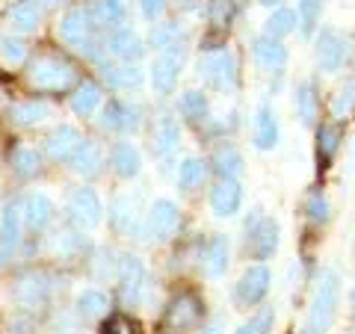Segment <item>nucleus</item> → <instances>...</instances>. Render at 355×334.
<instances>
[{
  "label": "nucleus",
  "mask_w": 355,
  "mask_h": 334,
  "mask_svg": "<svg viewBox=\"0 0 355 334\" xmlns=\"http://www.w3.org/2000/svg\"><path fill=\"white\" fill-rule=\"evenodd\" d=\"M110 51H113L119 60H125V62L139 60L142 57V39L133 30L121 27V30H116L113 36H110Z\"/></svg>",
  "instance_id": "obj_22"
},
{
  "label": "nucleus",
  "mask_w": 355,
  "mask_h": 334,
  "mask_svg": "<svg viewBox=\"0 0 355 334\" xmlns=\"http://www.w3.org/2000/svg\"><path fill=\"white\" fill-rule=\"evenodd\" d=\"M178 139H181V130H178V125L172 118H160L157 130H154V148H157L160 154H172L178 148Z\"/></svg>",
  "instance_id": "obj_32"
},
{
  "label": "nucleus",
  "mask_w": 355,
  "mask_h": 334,
  "mask_svg": "<svg viewBox=\"0 0 355 334\" xmlns=\"http://www.w3.org/2000/svg\"><path fill=\"white\" fill-rule=\"evenodd\" d=\"M80 146H83V137H80V130L71 128V125H60L48 139H44V148H48V154L53 160H71L74 151Z\"/></svg>",
  "instance_id": "obj_11"
},
{
  "label": "nucleus",
  "mask_w": 355,
  "mask_h": 334,
  "mask_svg": "<svg viewBox=\"0 0 355 334\" xmlns=\"http://www.w3.org/2000/svg\"><path fill=\"white\" fill-rule=\"evenodd\" d=\"M53 219V202L42 193H33L24 202V222L30 228H44Z\"/></svg>",
  "instance_id": "obj_23"
},
{
  "label": "nucleus",
  "mask_w": 355,
  "mask_h": 334,
  "mask_svg": "<svg viewBox=\"0 0 355 334\" xmlns=\"http://www.w3.org/2000/svg\"><path fill=\"white\" fill-rule=\"evenodd\" d=\"M338 299H340V278L335 270H326L317 278V290H314V302H311V317H308V326L314 334L326 331L335 322Z\"/></svg>",
  "instance_id": "obj_1"
},
{
  "label": "nucleus",
  "mask_w": 355,
  "mask_h": 334,
  "mask_svg": "<svg viewBox=\"0 0 355 334\" xmlns=\"http://www.w3.org/2000/svg\"><path fill=\"white\" fill-rule=\"evenodd\" d=\"M181 113L190 121H202L207 116V98H205V92H198V89L184 92L181 95Z\"/></svg>",
  "instance_id": "obj_36"
},
{
  "label": "nucleus",
  "mask_w": 355,
  "mask_h": 334,
  "mask_svg": "<svg viewBox=\"0 0 355 334\" xmlns=\"http://www.w3.org/2000/svg\"><path fill=\"white\" fill-rule=\"evenodd\" d=\"M216 169L222 177H237L243 172V157H240V151L237 148H219L216 151Z\"/></svg>",
  "instance_id": "obj_38"
},
{
  "label": "nucleus",
  "mask_w": 355,
  "mask_h": 334,
  "mask_svg": "<svg viewBox=\"0 0 355 334\" xmlns=\"http://www.w3.org/2000/svg\"><path fill=\"white\" fill-rule=\"evenodd\" d=\"M101 334H146L133 317H110Z\"/></svg>",
  "instance_id": "obj_41"
},
{
  "label": "nucleus",
  "mask_w": 355,
  "mask_h": 334,
  "mask_svg": "<svg viewBox=\"0 0 355 334\" xmlns=\"http://www.w3.org/2000/svg\"><path fill=\"white\" fill-rule=\"evenodd\" d=\"M139 6H142V15L148 21H157L166 9V0H139Z\"/></svg>",
  "instance_id": "obj_45"
},
{
  "label": "nucleus",
  "mask_w": 355,
  "mask_h": 334,
  "mask_svg": "<svg viewBox=\"0 0 355 334\" xmlns=\"http://www.w3.org/2000/svg\"><path fill=\"white\" fill-rule=\"evenodd\" d=\"M69 210H71V216H74V222L80 228H95L98 222H101V213H104L101 198H98V193L95 189H89V186L77 189V193L71 195Z\"/></svg>",
  "instance_id": "obj_7"
},
{
  "label": "nucleus",
  "mask_w": 355,
  "mask_h": 334,
  "mask_svg": "<svg viewBox=\"0 0 355 334\" xmlns=\"http://www.w3.org/2000/svg\"><path fill=\"white\" fill-rule=\"evenodd\" d=\"M48 6H60V3H65V0H44Z\"/></svg>",
  "instance_id": "obj_49"
},
{
  "label": "nucleus",
  "mask_w": 355,
  "mask_h": 334,
  "mask_svg": "<svg viewBox=\"0 0 355 334\" xmlns=\"http://www.w3.org/2000/svg\"><path fill=\"white\" fill-rule=\"evenodd\" d=\"M234 334H258V328H254V322H249V326H240Z\"/></svg>",
  "instance_id": "obj_47"
},
{
  "label": "nucleus",
  "mask_w": 355,
  "mask_h": 334,
  "mask_svg": "<svg viewBox=\"0 0 355 334\" xmlns=\"http://www.w3.org/2000/svg\"><path fill=\"white\" fill-rule=\"evenodd\" d=\"M113 166L121 177H137L142 169V160H139V151L130 146V142H119L113 148Z\"/></svg>",
  "instance_id": "obj_26"
},
{
  "label": "nucleus",
  "mask_w": 355,
  "mask_h": 334,
  "mask_svg": "<svg viewBox=\"0 0 355 334\" xmlns=\"http://www.w3.org/2000/svg\"><path fill=\"white\" fill-rule=\"evenodd\" d=\"M142 281H146V270H142V261L139 258H121L119 266V284H121V299L125 302H137L139 290H142Z\"/></svg>",
  "instance_id": "obj_14"
},
{
  "label": "nucleus",
  "mask_w": 355,
  "mask_h": 334,
  "mask_svg": "<svg viewBox=\"0 0 355 334\" xmlns=\"http://www.w3.org/2000/svg\"><path fill=\"white\" fill-rule=\"evenodd\" d=\"M12 169L21 175V177H30L42 169V157L36 148H27V146H18L12 151Z\"/></svg>",
  "instance_id": "obj_33"
},
{
  "label": "nucleus",
  "mask_w": 355,
  "mask_h": 334,
  "mask_svg": "<svg viewBox=\"0 0 355 334\" xmlns=\"http://www.w3.org/2000/svg\"><path fill=\"white\" fill-rule=\"evenodd\" d=\"M252 53H254V60H258L263 69H282V65L287 62V48L279 42V39H272V36H263L261 39H254V44H252Z\"/></svg>",
  "instance_id": "obj_18"
},
{
  "label": "nucleus",
  "mask_w": 355,
  "mask_h": 334,
  "mask_svg": "<svg viewBox=\"0 0 355 334\" xmlns=\"http://www.w3.org/2000/svg\"><path fill=\"white\" fill-rule=\"evenodd\" d=\"M263 6H279V3H284V0H261Z\"/></svg>",
  "instance_id": "obj_48"
},
{
  "label": "nucleus",
  "mask_w": 355,
  "mask_h": 334,
  "mask_svg": "<svg viewBox=\"0 0 355 334\" xmlns=\"http://www.w3.org/2000/svg\"><path fill=\"white\" fill-rule=\"evenodd\" d=\"M21 222H24V207L18 202L3 207V216H0V249L12 252L21 243Z\"/></svg>",
  "instance_id": "obj_15"
},
{
  "label": "nucleus",
  "mask_w": 355,
  "mask_h": 334,
  "mask_svg": "<svg viewBox=\"0 0 355 334\" xmlns=\"http://www.w3.org/2000/svg\"><path fill=\"white\" fill-rule=\"evenodd\" d=\"M296 113H299V121H302L305 128H311L317 121L320 104H317V92L311 83H299V89H296Z\"/></svg>",
  "instance_id": "obj_28"
},
{
  "label": "nucleus",
  "mask_w": 355,
  "mask_h": 334,
  "mask_svg": "<svg viewBox=\"0 0 355 334\" xmlns=\"http://www.w3.org/2000/svg\"><path fill=\"white\" fill-rule=\"evenodd\" d=\"M69 163H71V169L77 175H95L98 169H101V148H98L95 142L83 139V146L74 151V157Z\"/></svg>",
  "instance_id": "obj_25"
},
{
  "label": "nucleus",
  "mask_w": 355,
  "mask_h": 334,
  "mask_svg": "<svg viewBox=\"0 0 355 334\" xmlns=\"http://www.w3.org/2000/svg\"><path fill=\"white\" fill-rule=\"evenodd\" d=\"M296 24H299V15L293 12V9H275V12L266 18L263 33L272 36V39H282V36H287V33H293Z\"/></svg>",
  "instance_id": "obj_29"
},
{
  "label": "nucleus",
  "mask_w": 355,
  "mask_h": 334,
  "mask_svg": "<svg viewBox=\"0 0 355 334\" xmlns=\"http://www.w3.org/2000/svg\"><path fill=\"white\" fill-rule=\"evenodd\" d=\"M338 142H340V130L338 128H320V148H323L326 157L338 151Z\"/></svg>",
  "instance_id": "obj_44"
},
{
  "label": "nucleus",
  "mask_w": 355,
  "mask_h": 334,
  "mask_svg": "<svg viewBox=\"0 0 355 334\" xmlns=\"http://www.w3.org/2000/svg\"><path fill=\"white\" fill-rule=\"evenodd\" d=\"M6 116L12 125L18 128H30V125H39V121H44L51 116V107L44 101H24V104H12L6 109Z\"/></svg>",
  "instance_id": "obj_20"
},
{
  "label": "nucleus",
  "mask_w": 355,
  "mask_h": 334,
  "mask_svg": "<svg viewBox=\"0 0 355 334\" xmlns=\"http://www.w3.org/2000/svg\"><path fill=\"white\" fill-rule=\"evenodd\" d=\"M15 299L27 308H36L48 299V278L42 272H30V275H21V281L15 287Z\"/></svg>",
  "instance_id": "obj_17"
},
{
  "label": "nucleus",
  "mask_w": 355,
  "mask_h": 334,
  "mask_svg": "<svg viewBox=\"0 0 355 334\" xmlns=\"http://www.w3.org/2000/svg\"><path fill=\"white\" fill-rule=\"evenodd\" d=\"M305 213L311 222H326L329 213H331V204H329V198L323 193H314L308 198V204H305Z\"/></svg>",
  "instance_id": "obj_42"
},
{
  "label": "nucleus",
  "mask_w": 355,
  "mask_h": 334,
  "mask_svg": "<svg viewBox=\"0 0 355 334\" xmlns=\"http://www.w3.org/2000/svg\"><path fill=\"white\" fill-rule=\"evenodd\" d=\"M352 107H355V80L343 83L338 89L335 101H331V116H335V118H347L352 113Z\"/></svg>",
  "instance_id": "obj_39"
},
{
  "label": "nucleus",
  "mask_w": 355,
  "mask_h": 334,
  "mask_svg": "<svg viewBox=\"0 0 355 334\" xmlns=\"http://www.w3.org/2000/svg\"><path fill=\"white\" fill-rule=\"evenodd\" d=\"M0 57H3V62H9V65H21V62L27 60V48L21 42L6 39L3 48H0Z\"/></svg>",
  "instance_id": "obj_43"
},
{
  "label": "nucleus",
  "mask_w": 355,
  "mask_h": 334,
  "mask_svg": "<svg viewBox=\"0 0 355 334\" xmlns=\"http://www.w3.org/2000/svg\"><path fill=\"white\" fill-rule=\"evenodd\" d=\"M352 334H355V331H352Z\"/></svg>",
  "instance_id": "obj_52"
},
{
  "label": "nucleus",
  "mask_w": 355,
  "mask_h": 334,
  "mask_svg": "<svg viewBox=\"0 0 355 334\" xmlns=\"http://www.w3.org/2000/svg\"><path fill=\"white\" fill-rule=\"evenodd\" d=\"M210 207H214L216 216H234L237 210L243 207V186L237 177H222V181L214 186L210 193Z\"/></svg>",
  "instance_id": "obj_9"
},
{
  "label": "nucleus",
  "mask_w": 355,
  "mask_h": 334,
  "mask_svg": "<svg viewBox=\"0 0 355 334\" xmlns=\"http://www.w3.org/2000/svg\"><path fill=\"white\" fill-rule=\"evenodd\" d=\"M125 15H128V9H125L121 0H98L95 12H92V18L98 21V24H107V27L125 24Z\"/></svg>",
  "instance_id": "obj_30"
},
{
  "label": "nucleus",
  "mask_w": 355,
  "mask_h": 334,
  "mask_svg": "<svg viewBox=\"0 0 355 334\" xmlns=\"http://www.w3.org/2000/svg\"><path fill=\"white\" fill-rule=\"evenodd\" d=\"M198 317H202V302H198V296H193V293L175 296L169 310H166V322H169L172 328H193Z\"/></svg>",
  "instance_id": "obj_10"
},
{
  "label": "nucleus",
  "mask_w": 355,
  "mask_h": 334,
  "mask_svg": "<svg viewBox=\"0 0 355 334\" xmlns=\"http://www.w3.org/2000/svg\"><path fill=\"white\" fill-rule=\"evenodd\" d=\"M0 266H3V249H0Z\"/></svg>",
  "instance_id": "obj_51"
},
{
  "label": "nucleus",
  "mask_w": 355,
  "mask_h": 334,
  "mask_svg": "<svg viewBox=\"0 0 355 334\" xmlns=\"http://www.w3.org/2000/svg\"><path fill=\"white\" fill-rule=\"evenodd\" d=\"M107 83L116 86V89H130V86H139L142 83V71L133 69V65H121V69H107L104 71Z\"/></svg>",
  "instance_id": "obj_37"
},
{
  "label": "nucleus",
  "mask_w": 355,
  "mask_h": 334,
  "mask_svg": "<svg viewBox=\"0 0 355 334\" xmlns=\"http://www.w3.org/2000/svg\"><path fill=\"white\" fill-rule=\"evenodd\" d=\"M270 284H272V275L263 263H254L243 272L240 284H237V299L243 305H258L261 299L270 293Z\"/></svg>",
  "instance_id": "obj_5"
},
{
  "label": "nucleus",
  "mask_w": 355,
  "mask_h": 334,
  "mask_svg": "<svg viewBox=\"0 0 355 334\" xmlns=\"http://www.w3.org/2000/svg\"><path fill=\"white\" fill-rule=\"evenodd\" d=\"M77 80V71L71 62L57 57H36L27 69V83L39 92H62Z\"/></svg>",
  "instance_id": "obj_2"
},
{
  "label": "nucleus",
  "mask_w": 355,
  "mask_h": 334,
  "mask_svg": "<svg viewBox=\"0 0 355 334\" xmlns=\"http://www.w3.org/2000/svg\"><path fill=\"white\" fill-rule=\"evenodd\" d=\"M225 270H228V240L214 237L205 252V272L210 278H219V275H225Z\"/></svg>",
  "instance_id": "obj_24"
},
{
  "label": "nucleus",
  "mask_w": 355,
  "mask_h": 334,
  "mask_svg": "<svg viewBox=\"0 0 355 334\" xmlns=\"http://www.w3.org/2000/svg\"><path fill=\"white\" fill-rule=\"evenodd\" d=\"M202 181H205V163L196 157H187L181 163V169H178V184H181V189H196V186H202Z\"/></svg>",
  "instance_id": "obj_34"
},
{
  "label": "nucleus",
  "mask_w": 355,
  "mask_h": 334,
  "mask_svg": "<svg viewBox=\"0 0 355 334\" xmlns=\"http://www.w3.org/2000/svg\"><path fill=\"white\" fill-rule=\"evenodd\" d=\"M343 57H347V44H343L340 33L320 30V36H317V65L320 69H323L326 74L338 71L343 65Z\"/></svg>",
  "instance_id": "obj_8"
},
{
  "label": "nucleus",
  "mask_w": 355,
  "mask_h": 334,
  "mask_svg": "<svg viewBox=\"0 0 355 334\" xmlns=\"http://www.w3.org/2000/svg\"><path fill=\"white\" fill-rule=\"evenodd\" d=\"M202 74H205L207 80L214 83L216 89H228V86H234V77H237L234 57H231L228 51L214 53V57H207V60L202 62Z\"/></svg>",
  "instance_id": "obj_13"
},
{
  "label": "nucleus",
  "mask_w": 355,
  "mask_h": 334,
  "mask_svg": "<svg viewBox=\"0 0 355 334\" xmlns=\"http://www.w3.org/2000/svg\"><path fill=\"white\" fill-rule=\"evenodd\" d=\"M352 308H355V284H352Z\"/></svg>",
  "instance_id": "obj_50"
},
{
  "label": "nucleus",
  "mask_w": 355,
  "mask_h": 334,
  "mask_svg": "<svg viewBox=\"0 0 355 334\" xmlns=\"http://www.w3.org/2000/svg\"><path fill=\"white\" fill-rule=\"evenodd\" d=\"M207 18H210V24H214L216 30L228 27L231 18H234V3H231V0H210L207 3Z\"/></svg>",
  "instance_id": "obj_40"
},
{
  "label": "nucleus",
  "mask_w": 355,
  "mask_h": 334,
  "mask_svg": "<svg viewBox=\"0 0 355 334\" xmlns=\"http://www.w3.org/2000/svg\"><path fill=\"white\" fill-rule=\"evenodd\" d=\"M320 12H323V0H299L296 15H299V30H302V36H314V30L320 24Z\"/></svg>",
  "instance_id": "obj_31"
},
{
  "label": "nucleus",
  "mask_w": 355,
  "mask_h": 334,
  "mask_svg": "<svg viewBox=\"0 0 355 334\" xmlns=\"http://www.w3.org/2000/svg\"><path fill=\"white\" fill-rule=\"evenodd\" d=\"M246 234H249V252L254 254L258 261L270 258V254L279 249V222L270 219V216H254L252 228L246 225Z\"/></svg>",
  "instance_id": "obj_4"
},
{
  "label": "nucleus",
  "mask_w": 355,
  "mask_h": 334,
  "mask_svg": "<svg viewBox=\"0 0 355 334\" xmlns=\"http://www.w3.org/2000/svg\"><path fill=\"white\" fill-rule=\"evenodd\" d=\"M60 36L65 44H71L80 53L95 57V39H92V15L86 9H71L69 15L60 21Z\"/></svg>",
  "instance_id": "obj_3"
},
{
  "label": "nucleus",
  "mask_w": 355,
  "mask_h": 334,
  "mask_svg": "<svg viewBox=\"0 0 355 334\" xmlns=\"http://www.w3.org/2000/svg\"><path fill=\"white\" fill-rule=\"evenodd\" d=\"M178 71H181V57L175 53V48L172 51H163L160 57L154 60V65H151V86L157 89L160 95L172 92V86L178 80Z\"/></svg>",
  "instance_id": "obj_12"
},
{
  "label": "nucleus",
  "mask_w": 355,
  "mask_h": 334,
  "mask_svg": "<svg viewBox=\"0 0 355 334\" xmlns=\"http://www.w3.org/2000/svg\"><path fill=\"white\" fill-rule=\"evenodd\" d=\"M39 21H42V9L36 0H18V3L9 9V24L21 33L39 30Z\"/></svg>",
  "instance_id": "obj_21"
},
{
  "label": "nucleus",
  "mask_w": 355,
  "mask_h": 334,
  "mask_svg": "<svg viewBox=\"0 0 355 334\" xmlns=\"http://www.w3.org/2000/svg\"><path fill=\"white\" fill-rule=\"evenodd\" d=\"M77 308H80L83 317H104L107 314V296L101 290H83L80 296H77Z\"/></svg>",
  "instance_id": "obj_35"
},
{
  "label": "nucleus",
  "mask_w": 355,
  "mask_h": 334,
  "mask_svg": "<svg viewBox=\"0 0 355 334\" xmlns=\"http://www.w3.org/2000/svg\"><path fill=\"white\" fill-rule=\"evenodd\" d=\"M101 125L107 130H133L139 125V113L133 107H128L125 101H110L104 107V118Z\"/></svg>",
  "instance_id": "obj_19"
},
{
  "label": "nucleus",
  "mask_w": 355,
  "mask_h": 334,
  "mask_svg": "<svg viewBox=\"0 0 355 334\" xmlns=\"http://www.w3.org/2000/svg\"><path fill=\"white\" fill-rule=\"evenodd\" d=\"M98 104H101V89H98V83H92V80H83L77 86V92L71 95V109L77 116L95 113Z\"/></svg>",
  "instance_id": "obj_27"
},
{
  "label": "nucleus",
  "mask_w": 355,
  "mask_h": 334,
  "mask_svg": "<svg viewBox=\"0 0 355 334\" xmlns=\"http://www.w3.org/2000/svg\"><path fill=\"white\" fill-rule=\"evenodd\" d=\"M178 222H181V210L169 198H157L148 210V231L154 240H169L178 231Z\"/></svg>",
  "instance_id": "obj_6"
},
{
  "label": "nucleus",
  "mask_w": 355,
  "mask_h": 334,
  "mask_svg": "<svg viewBox=\"0 0 355 334\" xmlns=\"http://www.w3.org/2000/svg\"><path fill=\"white\" fill-rule=\"evenodd\" d=\"M254 328H258V334H270V328H272V310H263V314L254 319Z\"/></svg>",
  "instance_id": "obj_46"
},
{
  "label": "nucleus",
  "mask_w": 355,
  "mask_h": 334,
  "mask_svg": "<svg viewBox=\"0 0 355 334\" xmlns=\"http://www.w3.org/2000/svg\"><path fill=\"white\" fill-rule=\"evenodd\" d=\"M254 146L261 151H272L279 146V121H275V113L270 104H263L254 116Z\"/></svg>",
  "instance_id": "obj_16"
}]
</instances>
